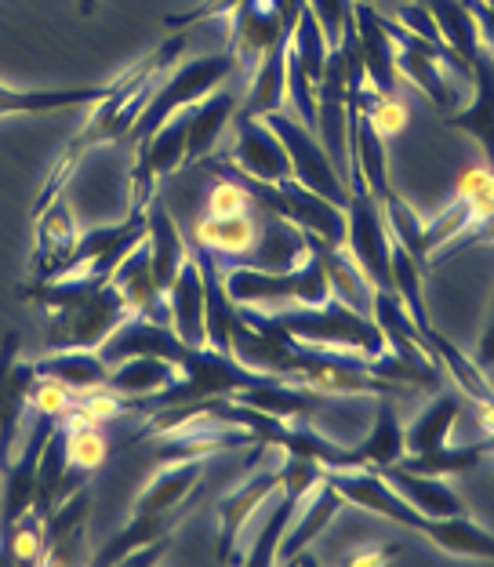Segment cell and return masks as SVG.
I'll return each mask as SVG.
<instances>
[{
	"label": "cell",
	"instance_id": "1",
	"mask_svg": "<svg viewBox=\"0 0 494 567\" xmlns=\"http://www.w3.org/2000/svg\"><path fill=\"white\" fill-rule=\"evenodd\" d=\"M186 44H189V37L175 30V37H167V41L153 51L150 59L135 62L127 73H121L116 81H110V95L102 102H95V113L88 117V124L66 142V150H62L59 161L51 164L44 186H41V193H37V200H33V215L41 208H48V204L70 186V178L76 175V167H81V161L88 157L91 150L127 138V132H132L135 121L142 117V110H146V102L153 95V87H157L161 73L167 66H175V59L186 51Z\"/></svg>",
	"mask_w": 494,
	"mask_h": 567
},
{
	"label": "cell",
	"instance_id": "2",
	"mask_svg": "<svg viewBox=\"0 0 494 567\" xmlns=\"http://www.w3.org/2000/svg\"><path fill=\"white\" fill-rule=\"evenodd\" d=\"M19 295L44 309L48 350H102V342L135 313L124 291L102 277L30 280Z\"/></svg>",
	"mask_w": 494,
	"mask_h": 567
},
{
	"label": "cell",
	"instance_id": "3",
	"mask_svg": "<svg viewBox=\"0 0 494 567\" xmlns=\"http://www.w3.org/2000/svg\"><path fill=\"white\" fill-rule=\"evenodd\" d=\"M240 317L251 328L277 334L284 342L298 346H328V350H353V353H385V334L374 324V317H363L349 309L342 299L320 302V306H284V309H251L240 306Z\"/></svg>",
	"mask_w": 494,
	"mask_h": 567
},
{
	"label": "cell",
	"instance_id": "4",
	"mask_svg": "<svg viewBox=\"0 0 494 567\" xmlns=\"http://www.w3.org/2000/svg\"><path fill=\"white\" fill-rule=\"evenodd\" d=\"M309 237V255L295 269H263L255 262H237L223 269L233 306L251 309H284V306H320L331 299L328 266H323V240Z\"/></svg>",
	"mask_w": 494,
	"mask_h": 567
},
{
	"label": "cell",
	"instance_id": "5",
	"mask_svg": "<svg viewBox=\"0 0 494 567\" xmlns=\"http://www.w3.org/2000/svg\"><path fill=\"white\" fill-rule=\"evenodd\" d=\"M237 70H240V62H237L233 51H215V55L186 62V66H182L175 76H167L164 84L153 87L146 110H142V117L135 121L132 132H127V138H132V142L150 138L161 124L178 117L182 110L197 106L200 99L218 92V87H223Z\"/></svg>",
	"mask_w": 494,
	"mask_h": 567
},
{
	"label": "cell",
	"instance_id": "6",
	"mask_svg": "<svg viewBox=\"0 0 494 567\" xmlns=\"http://www.w3.org/2000/svg\"><path fill=\"white\" fill-rule=\"evenodd\" d=\"M272 132H277V138L284 142V153H288V164H291V178L295 183H302L306 189L320 193L323 200L338 204V208L346 212L349 204V186L342 172L335 167L331 153L323 150V142L309 132V127L295 117V113L288 110H272L263 117Z\"/></svg>",
	"mask_w": 494,
	"mask_h": 567
},
{
	"label": "cell",
	"instance_id": "7",
	"mask_svg": "<svg viewBox=\"0 0 494 567\" xmlns=\"http://www.w3.org/2000/svg\"><path fill=\"white\" fill-rule=\"evenodd\" d=\"M186 113H178L167 124H161L150 138L138 142L135 164H132V197H127V215H146L153 197H157V183L164 175L186 167Z\"/></svg>",
	"mask_w": 494,
	"mask_h": 567
},
{
	"label": "cell",
	"instance_id": "8",
	"mask_svg": "<svg viewBox=\"0 0 494 567\" xmlns=\"http://www.w3.org/2000/svg\"><path fill=\"white\" fill-rule=\"evenodd\" d=\"M37 385L33 360L19 357V334H4L0 342V470H8L19 455V433L30 415V396Z\"/></svg>",
	"mask_w": 494,
	"mask_h": 567
},
{
	"label": "cell",
	"instance_id": "9",
	"mask_svg": "<svg viewBox=\"0 0 494 567\" xmlns=\"http://www.w3.org/2000/svg\"><path fill=\"white\" fill-rule=\"evenodd\" d=\"M288 4L284 0H240L237 8L229 11V51L237 55L244 70H255V62L266 55V51L288 37Z\"/></svg>",
	"mask_w": 494,
	"mask_h": 567
},
{
	"label": "cell",
	"instance_id": "10",
	"mask_svg": "<svg viewBox=\"0 0 494 567\" xmlns=\"http://www.w3.org/2000/svg\"><path fill=\"white\" fill-rule=\"evenodd\" d=\"M280 495V470H263L255 473L251 481H244L237 492L223 495V502H218V517H223V532H218V560L226 564H244V553H240V538L244 532L258 520V513H263V506Z\"/></svg>",
	"mask_w": 494,
	"mask_h": 567
},
{
	"label": "cell",
	"instance_id": "11",
	"mask_svg": "<svg viewBox=\"0 0 494 567\" xmlns=\"http://www.w3.org/2000/svg\"><path fill=\"white\" fill-rule=\"evenodd\" d=\"M233 132H237V142H233V150L226 153V161L237 164L244 175L263 178V183H280V178L291 175L284 142L263 117H240L237 113V117H233Z\"/></svg>",
	"mask_w": 494,
	"mask_h": 567
},
{
	"label": "cell",
	"instance_id": "12",
	"mask_svg": "<svg viewBox=\"0 0 494 567\" xmlns=\"http://www.w3.org/2000/svg\"><path fill=\"white\" fill-rule=\"evenodd\" d=\"M76 223L66 197H59L33 215V280H55L76 248Z\"/></svg>",
	"mask_w": 494,
	"mask_h": 567
},
{
	"label": "cell",
	"instance_id": "13",
	"mask_svg": "<svg viewBox=\"0 0 494 567\" xmlns=\"http://www.w3.org/2000/svg\"><path fill=\"white\" fill-rule=\"evenodd\" d=\"M353 25H357V48L363 62V76L379 95H393L400 76H397V44L385 33L382 16L368 0H353Z\"/></svg>",
	"mask_w": 494,
	"mask_h": 567
},
{
	"label": "cell",
	"instance_id": "14",
	"mask_svg": "<svg viewBox=\"0 0 494 567\" xmlns=\"http://www.w3.org/2000/svg\"><path fill=\"white\" fill-rule=\"evenodd\" d=\"M451 132H465L476 138L484 164L494 167V51L480 48L473 59V102L447 113Z\"/></svg>",
	"mask_w": 494,
	"mask_h": 567
},
{
	"label": "cell",
	"instance_id": "15",
	"mask_svg": "<svg viewBox=\"0 0 494 567\" xmlns=\"http://www.w3.org/2000/svg\"><path fill=\"white\" fill-rule=\"evenodd\" d=\"M182 382V368H175L172 360H164L157 353H135L110 364V379L102 390H113L121 396H132L138 404V415L146 411V401H153L157 393L172 390Z\"/></svg>",
	"mask_w": 494,
	"mask_h": 567
},
{
	"label": "cell",
	"instance_id": "16",
	"mask_svg": "<svg viewBox=\"0 0 494 567\" xmlns=\"http://www.w3.org/2000/svg\"><path fill=\"white\" fill-rule=\"evenodd\" d=\"M91 492L88 484L73 487L66 498H59L41 524V564H73L84 538Z\"/></svg>",
	"mask_w": 494,
	"mask_h": 567
},
{
	"label": "cell",
	"instance_id": "17",
	"mask_svg": "<svg viewBox=\"0 0 494 567\" xmlns=\"http://www.w3.org/2000/svg\"><path fill=\"white\" fill-rule=\"evenodd\" d=\"M204 466H207V455L167 458L164 466L153 473V481L138 492L135 513H161V509L182 506V502H193V498H197V492H200Z\"/></svg>",
	"mask_w": 494,
	"mask_h": 567
},
{
	"label": "cell",
	"instance_id": "18",
	"mask_svg": "<svg viewBox=\"0 0 494 567\" xmlns=\"http://www.w3.org/2000/svg\"><path fill=\"white\" fill-rule=\"evenodd\" d=\"M346 506V495L338 492V487L323 476V481L302 498V506H298L295 513V520L288 527V535H284V543H280V553H277V560L284 564H291L298 553L309 549V543H317V538L328 532V524L342 513Z\"/></svg>",
	"mask_w": 494,
	"mask_h": 567
},
{
	"label": "cell",
	"instance_id": "19",
	"mask_svg": "<svg viewBox=\"0 0 494 567\" xmlns=\"http://www.w3.org/2000/svg\"><path fill=\"white\" fill-rule=\"evenodd\" d=\"M110 280L124 291V299L132 302V309H135L138 317L157 320V324L172 328V309H167V295L157 288V280H153V274H150V248H146V240L135 244V248L127 251L121 262H116Z\"/></svg>",
	"mask_w": 494,
	"mask_h": 567
},
{
	"label": "cell",
	"instance_id": "20",
	"mask_svg": "<svg viewBox=\"0 0 494 567\" xmlns=\"http://www.w3.org/2000/svg\"><path fill=\"white\" fill-rule=\"evenodd\" d=\"M237 110H240V95L223 92V87L212 92L207 99H200L197 106L182 110V113H186V127H189V135H186V167L200 164L204 157H212V150L218 146V138H223L226 124L237 117Z\"/></svg>",
	"mask_w": 494,
	"mask_h": 567
},
{
	"label": "cell",
	"instance_id": "21",
	"mask_svg": "<svg viewBox=\"0 0 494 567\" xmlns=\"http://www.w3.org/2000/svg\"><path fill=\"white\" fill-rule=\"evenodd\" d=\"M288 37H280L263 59L255 62L251 70V84H247V95L240 102V117H266L272 110H284L288 102Z\"/></svg>",
	"mask_w": 494,
	"mask_h": 567
},
{
	"label": "cell",
	"instance_id": "22",
	"mask_svg": "<svg viewBox=\"0 0 494 567\" xmlns=\"http://www.w3.org/2000/svg\"><path fill=\"white\" fill-rule=\"evenodd\" d=\"M167 309H172V331L182 342L207 346V339H204V277H200L197 259H193V251L175 274L172 288H167Z\"/></svg>",
	"mask_w": 494,
	"mask_h": 567
},
{
	"label": "cell",
	"instance_id": "23",
	"mask_svg": "<svg viewBox=\"0 0 494 567\" xmlns=\"http://www.w3.org/2000/svg\"><path fill=\"white\" fill-rule=\"evenodd\" d=\"M146 248H150V274L157 280V288L167 295L182 262L189 259V244L182 240V229L175 226V218L167 215V208L157 200H153L146 212Z\"/></svg>",
	"mask_w": 494,
	"mask_h": 567
},
{
	"label": "cell",
	"instance_id": "24",
	"mask_svg": "<svg viewBox=\"0 0 494 567\" xmlns=\"http://www.w3.org/2000/svg\"><path fill=\"white\" fill-rule=\"evenodd\" d=\"M110 95V84L91 87H41V92H22V87L0 84V117H19V113H59L95 106Z\"/></svg>",
	"mask_w": 494,
	"mask_h": 567
},
{
	"label": "cell",
	"instance_id": "25",
	"mask_svg": "<svg viewBox=\"0 0 494 567\" xmlns=\"http://www.w3.org/2000/svg\"><path fill=\"white\" fill-rule=\"evenodd\" d=\"M419 339L429 353H433L436 360V368L440 371H447L451 382L459 385V390L465 393V401H473L476 408H484V404H494V385L484 379V368L476 364V360L465 357L459 346H454L447 334H440L433 324L429 328H419Z\"/></svg>",
	"mask_w": 494,
	"mask_h": 567
},
{
	"label": "cell",
	"instance_id": "26",
	"mask_svg": "<svg viewBox=\"0 0 494 567\" xmlns=\"http://www.w3.org/2000/svg\"><path fill=\"white\" fill-rule=\"evenodd\" d=\"M193 244H200L215 255V259H229V262H240L247 255L255 251L258 244V226L251 212H240V215H204L197 218L193 226Z\"/></svg>",
	"mask_w": 494,
	"mask_h": 567
},
{
	"label": "cell",
	"instance_id": "27",
	"mask_svg": "<svg viewBox=\"0 0 494 567\" xmlns=\"http://www.w3.org/2000/svg\"><path fill=\"white\" fill-rule=\"evenodd\" d=\"M397 76L419 87L429 106L444 113H454V106H459V76L433 55H422L414 48H397Z\"/></svg>",
	"mask_w": 494,
	"mask_h": 567
},
{
	"label": "cell",
	"instance_id": "28",
	"mask_svg": "<svg viewBox=\"0 0 494 567\" xmlns=\"http://www.w3.org/2000/svg\"><path fill=\"white\" fill-rule=\"evenodd\" d=\"M33 371L41 379L70 385L73 393L102 390L110 379V364L102 360L99 350H48L44 357L33 360Z\"/></svg>",
	"mask_w": 494,
	"mask_h": 567
},
{
	"label": "cell",
	"instance_id": "29",
	"mask_svg": "<svg viewBox=\"0 0 494 567\" xmlns=\"http://www.w3.org/2000/svg\"><path fill=\"white\" fill-rule=\"evenodd\" d=\"M379 473L408 498V506L425 513V517H454V513H462V502H459V495H454V487L444 484V476L414 473V470L400 466V462L382 466Z\"/></svg>",
	"mask_w": 494,
	"mask_h": 567
},
{
	"label": "cell",
	"instance_id": "30",
	"mask_svg": "<svg viewBox=\"0 0 494 567\" xmlns=\"http://www.w3.org/2000/svg\"><path fill=\"white\" fill-rule=\"evenodd\" d=\"M357 455L371 470L393 466V462L404 458V425L397 415V396H374V425L357 444Z\"/></svg>",
	"mask_w": 494,
	"mask_h": 567
},
{
	"label": "cell",
	"instance_id": "31",
	"mask_svg": "<svg viewBox=\"0 0 494 567\" xmlns=\"http://www.w3.org/2000/svg\"><path fill=\"white\" fill-rule=\"evenodd\" d=\"M454 419H459V396L451 393L429 396V404L404 430V455H429V451L444 447L451 441Z\"/></svg>",
	"mask_w": 494,
	"mask_h": 567
},
{
	"label": "cell",
	"instance_id": "32",
	"mask_svg": "<svg viewBox=\"0 0 494 567\" xmlns=\"http://www.w3.org/2000/svg\"><path fill=\"white\" fill-rule=\"evenodd\" d=\"M422 4L429 8V16H433L444 44L473 70V59H476V51L484 48V41H480V25L473 19V11L465 8V0H422Z\"/></svg>",
	"mask_w": 494,
	"mask_h": 567
},
{
	"label": "cell",
	"instance_id": "33",
	"mask_svg": "<svg viewBox=\"0 0 494 567\" xmlns=\"http://www.w3.org/2000/svg\"><path fill=\"white\" fill-rule=\"evenodd\" d=\"M323 266H328V280H331V295L335 299H342L349 309H357V313L371 317V291L374 284L368 280V274L360 269V262L349 255L342 244H323Z\"/></svg>",
	"mask_w": 494,
	"mask_h": 567
},
{
	"label": "cell",
	"instance_id": "34",
	"mask_svg": "<svg viewBox=\"0 0 494 567\" xmlns=\"http://www.w3.org/2000/svg\"><path fill=\"white\" fill-rule=\"evenodd\" d=\"M266 240L255 244V266L263 269H295L306 262L309 255V237L306 229H298L295 223H288V218L272 215L269 226L263 229Z\"/></svg>",
	"mask_w": 494,
	"mask_h": 567
},
{
	"label": "cell",
	"instance_id": "35",
	"mask_svg": "<svg viewBox=\"0 0 494 567\" xmlns=\"http://www.w3.org/2000/svg\"><path fill=\"white\" fill-rule=\"evenodd\" d=\"M389 280H393L397 299L404 302L408 317L414 320V328H429V309H425V266L414 259L404 244L393 240L389 248Z\"/></svg>",
	"mask_w": 494,
	"mask_h": 567
},
{
	"label": "cell",
	"instance_id": "36",
	"mask_svg": "<svg viewBox=\"0 0 494 567\" xmlns=\"http://www.w3.org/2000/svg\"><path fill=\"white\" fill-rule=\"evenodd\" d=\"M425 538H433V543L444 546L447 553H465V557L494 560V535H487L484 527L465 517V513H454V517H433L429 520Z\"/></svg>",
	"mask_w": 494,
	"mask_h": 567
},
{
	"label": "cell",
	"instance_id": "37",
	"mask_svg": "<svg viewBox=\"0 0 494 567\" xmlns=\"http://www.w3.org/2000/svg\"><path fill=\"white\" fill-rule=\"evenodd\" d=\"M491 455L487 441L480 444H444L436 451H429V455H404L400 458V466L404 470H414V473H429V476H447V473H465V470H476L480 462Z\"/></svg>",
	"mask_w": 494,
	"mask_h": 567
},
{
	"label": "cell",
	"instance_id": "38",
	"mask_svg": "<svg viewBox=\"0 0 494 567\" xmlns=\"http://www.w3.org/2000/svg\"><path fill=\"white\" fill-rule=\"evenodd\" d=\"M298 506H302V498H295V495H288V492H280L277 506L269 509V517H266V524H263V532H258L255 546H251V553L244 557V564H277L280 543H284V535H288V527H291V520H295Z\"/></svg>",
	"mask_w": 494,
	"mask_h": 567
},
{
	"label": "cell",
	"instance_id": "39",
	"mask_svg": "<svg viewBox=\"0 0 494 567\" xmlns=\"http://www.w3.org/2000/svg\"><path fill=\"white\" fill-rule=\"evenodd\" d=\"M66 425V451H70V466L76 473H95L106 466V455H110V444L106 436L99 433V425L91 422H76V419H62Z\"/></svg>",
	"mask_w": 494,
	"mask_h": 567
},
{
	"label": "cell",
	"instance_id": "40",
	"mask_svg": "<svg viewBox=\"0 0 494 567\" xmlns=\"http://www.w3.org/2000/svg\"><path fill=\"white\" fill-rule=\"evenodd\" d=\"M306 4L320 22L323 41H328V48H335L342 41L346 22H353V0H306Z\"/></svg>",
	"mask_w": 494,
	"mask_h": 567
},
{
	"label": "cell",
	"instance_id": "41",
	"mask_svg": "<svg viewBox=\"0 0 494 567\" xmlns=\"http://www.w3.org/2000/svg\"><path fill=\"white\" fill-rule=\"evenodd\" d=\"M251 208H255V197L237 183V178H218L212 193H207V215H240Z\"/></svg>",
	"mask_w": 494,
	"mask_h": 567
},
{
	"label": "cell",
	"instance_id": "42",
	"mask_svg": "<svg viewBox=\"0 0 494 567\" xmlns=\"http://www.w3.org/2000/svg\"><path fill=\"white\" fill-rule=\"evenodd\" d=\"M368 121L374 124V132H379L382 138H393V135L404 132L408 110H404V102H400L397 95H379V99L371 102Z\"/></svg>",
	"mask_w": 494,
	"mask_h": 567
},
{
	"label": "cell",
	"instance_id": "43",
	"mask_svg": "<svg viewBox=\"0 0 494 567\" xmlns=\"http://www.w3.org/2000/svg\"><path fill=\"white\" fill-rule=\"evenodd\" d=\"M237 4H240V0H204V4L189 8V11H182V16H167L164 25H167V30L186 33L189 25H197V22H204V19H226Z\"/></svg>",
	"mask_w": 494,
	"mask_h": 567
},
{
	"label": "cell",
	"instance_id": "44",
	"mask_svg": "<svg viewBox=\"0 0 494 567\" xmlns=\"http://www.w3.org/2000/svg\"><path fill=\"white\" fill-rule=\"evenodd\" d=\"M484 244H494V215L487 218V223H480L476 229H470V234H462L454 244H447V248L440 251V255H433V259H429V269H436V266H444L451 259H459V255L470 251V248H484ZM429 269H425V274H429Z\"/></svg>",
	"mask_w": 494,
	"mask_h": 567
},
{
	"label": "cell",
	"instance_id": "45",
	"mask_svg": "<svg viewBox=\"0 0 494 567\" xmlns=\"http://www.w3.org/2000/svg\"><path fill=\"white\" fill-rule=\"evenodd\" d=\"M465 8L473 11V19L480 25V41H484V48L494 51V8L487 0H465Z\"/></svg>",
	"mask_w": 494,
	"mask_h": 567
},
{
	"label": "cell",
	"instance_id": "46",
	"mask_svg": "<svg viewBox=\"0 0 494 567\" xmlns=\"http://www.w3.org/2000/svg\"><path fill=\"white\" fill-rule=\"evenodd\" d=\"M397 546H368V549H353V553H349V564H389V560H393L397 557Z\"/></svg>",
	"mask_w": 494,
	"mask_h": 567
},
{
	"label": "cell",
	"instance_id": "47",
	"mask_svg": "<svg viewBox=\"0 0 494 567\" xmlns=\"http://www.w3.org/2000/svg\"><path fill=\"white\" fill-rule=\"evenodd\" d=\"M473 360H476V364L484 368V371L494 368V320L484 328V334H480V346H476V357H473Z\"/></svg>",
	"mask_w": 494,
	"mask_h": 567
},
{
	"label": "cell",
	"instance_id": "48",
	"mask_svg": "<svg viewBox=\"0 0 494 567\" xmlns=\"http://www.w3.org/2000/svg\"><path fill=\"white\" fill-rule=\"evenodd\" d=\"M76 11H81L84 19H91L99 11V0H76Z\"/></svg>",
	"mask_w": 494,
	"mask_h": 567
},
{
	"label": "cell",
	"instance_id": "49",
	"mask_svg": "<svg viewBox=\"0 0 494 567\" xmlns=\"http://www.w3.org/2000/svg\"><path fill=\"white\" fill-rule=\"evenodd\" d=\"M487 4H491V8H494V0H487Z\"/></svg>",
	"mask_w": 494,
	"mask_h": 567
},
{
	"label": "cell",
	"instance_id": "50",
	"mask_svg": "<svg viewBox=\"0 0 494 567\" xmlns=\"http://www.w3.org/2000/svg\"><path fill=\"white\" fill-rule=\"evenodd\" d=\"M368 4H371V0H368Z\"/></svg>",
	"mask_w": 494,
	"mask_h": 567
}]
</instances>
